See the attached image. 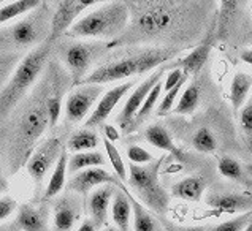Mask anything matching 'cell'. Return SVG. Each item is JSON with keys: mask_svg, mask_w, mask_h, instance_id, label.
I'll return each instance as SVG.
<instances>
[{"mask_svg": "<svg viewBox=\"0 0 252 231\" xmlns=\"http://www.w3.org/2000/svg\"><path fill=\"white\" fill-rule=\"evenodd\" d=\"M56 71H51L45 84H40L32 98L27 100L24 106H21L14 125L11 127L8 138V167L10 173L18 171L24 167L31 157L32 150L40 143L49 125V116L46 108V100L54 86Z\"/></svg>", "mask_w": 252, "mask_h": 231, "instance_id": "6da1fadb", "label": "cell"}, {"mask_svg": "<svg viewBox=\"0 0 252 231\" xmlns=\"http://www.w3.org/2000/svg\"><path fill=\"white\" fill-rule=\"evenodd\" d=\"M130 13L128 32L114 43H146L170 33L179 19L181 6L176 2H145L136 3Z\"/></svg>", "mask_w": 252, "mask_h": 231, "instance_id": "7a4b0ae2", "label": "cell"}, {"mask_svg": "<svg viewBox=\"0 0 252 231\" xmlns=\"http://www.w3.org/2000/svg\"><path fill=\"white\" fill-rule=\"evenodd\" d=\"M53 45L43 43L38 48H33L21 60L8 81L0 90V122L5 120L14 110L27 98V92L37 84V79L45 71Z\"/></svg>", "mask_w": 252, "mask_h": 231, "instance_id": "3957f363", "label": "cell"}, {"mask_svg": "<svg viewBox=\"0 0 252 231\" xmlns=\"http://www.w3.org/2000/svg\"><path fill=\"white\" fill-rule=\"evenodd\" d=\"M130 23V6L126 2H105L86 11L67 32L70 38L114 40L126 33Z\"/></svg>", "mask_w": 252, "mask_h": 231, "instance_id": "277c9868", "label": "cell"}, {"mask_svg": "<svg viewBox=\"0 0 252 231\" xmlns=\"http://www.w3.org/2000/svg\"><path fill=\"white\" fill-rule=\"evenodd\" d=\"M175 49H165V48H154L146 49V51L136 53L132 56L122 57L118 60L106 62L100 65L95 70H92L81 84H98L103 86L108 83L124 81V79L145 75L148 71H153L154 68H160L165 62H168L175 56Z\"/></svg>", "mask_w": 252, "mask_h": 231, "instance_id": "5b68a950", "label": "cell"}, {"mask_svg": "<svg viewBox=\"0 0 252 231\" xmlns=\"http://www.w3.org/2000/svg\"><path fill=\"white\" fill-rule=\"evenodd\" d=\"M51 8L43 2L38 8L0 29V53H14L26 48H38L48 41L51 29Z\"/></svg>", "mask_w": 252, "mask_h": 231, "instance_id": "8992f818", "label": "cell"}, {"mask_svg": "<svg viewBox=\"0 0 252 231\" xmlns=\"http://www.w3.org/2000/svg\"><path fill=\"white\" fill-rule=\"evenodd\" d=\"M167 157L156 158L153 163L138 167L128 163L127 189L148 211L165 214L170 204V197L160 184V168Z\"/></svg>", "mask_w": 252, "mask_h": 231, "instance_id": "52a82bcc", "label": "cell"}, {"mask_svg": "<svg viewBox=\"0 0 252 231\" xmlns=\"http://www.w3.org/2000/svg\"><path fill=\"white\" fill-rule=\"evenodd\" d=\"M105 93L103 86L80 84L68 90L63 98V117L70 125H78L88 120L100 97Z\"/></svg>", "mask_w": 252, "mask_h": 231, "instance_id": "ba28073f", "label": "cell"}, {"mask_svg": "<svg viewBox=\"0 0 252 231\" xmlns=\"http://www.w3.org/2000/svg\"><path fill=\"white\" fill-rule=\"evenodd\" d=\"M63 144L61 141L59 136H49V138L40 141L35 149L32 150L31 157L26 162L24 168L26 173L33 180V185L37 192L41 189L43 180L46 179V176L54 170L57 160L63 150Z\"/></svg>", "mask_w": 252, "mask_h": 231, "instance_id": "9c48e42d", "label": "cell"}, {"mask_svg": "<svg viewBox=\"0 0 252 231\" xmlns=\"http://www.w3.org/2000/svg\"><path fill=\"white\" fill-rule=\"evenodd\" d=\"M98 54V43L71 41L61 49V60L70 76L71 84L80 86L91 73L92 63Z\"/></svg>", "mask_w": 252, "mask_h": 231, "instance_id": "30bf717a", "label": "cell"}, {"mask_svg": "<svg viewBox=\"0 0 252 231\" xmlns=\"http://www.w3.org/2000/svg\"><path fill=\"white\" fill-rule=\"evenodd\" d=\"M98 5L94 0H62L56 3V8L51 16V29H49V45H54V41L59 40L62 35H67L78 19H80L86 11H89L91 6Z\"/></svg>", "mask_w": 252, "mask_h": 231, "instance_id": "8fae6325", "label": "cell"}, {"mask_svg": "<svg viewBox=\"0 0 252 231\" xmlns=\"http://www.w3.org/2000/svg\"><path fill=\"white\" fill-rule=\"evenodd\" d=\"M165 75H167V67L162 65L160 68L154 70L146 79H143V81L130 92V95L127 97L126 103H124V106H122V110L118 116V124L122 130H124V132L128 133V128H130L136 113L140 111V108L143 106V103H145V100L149 95V92L156 87L157 83L162 81Z\"/></svg>", "mask_w": 252, "mask_h": 231, "instance_id": "7c38bea8", "label": "cell"}, {"mask_svg": "<svg viewBox=\"0 0 252 231\" xmlns=\"http://www.w3.org/2000/svg\"><path fill=\"white\" fill-rule=\"evenodd\" d=\"M102 185H114L121 189L122 184L116 174H111L105 168H89L73 174L67 182V190L80 197H88L91 192Z\"/></svg>", "mask_w": 252, "mask_h": 231, "instance_id": "4fadbf2b", "label": "cell"}, {"mask_svg": "<svg viewBox=\"0 0 252 231\" xmlns=\"http://www.w3.org/2000/svg\"><path fill=\"white\" fill-rule=\"evenodd\" d=\"M83 203L80 195L76 193H65L59 197L53 204L51 214V230L53 231H73L78 220L81 219Z\"/></svg>", "mask_w": 252, "mask_h": 231, "instance_id": "5bb4252c", "label": "cell"}, {"mask_svg": "<svg viewBox=\"0 0 252 231\" xmlns=\"http://www.w3.org/2000/svg\"><path fill=\"white\" fill-rule=\"evenodd\" d=\"M135 87V81H127V83H121L118 86H114L113 89L106 90L102 97H100L98 103L94 108L92 114L88 117V120L84 122V127L88 128H97L100 125H105V122L108 120V117L111 116V113L114 111V108L119 105V102L124 98L128 92Z\"/></svg>", "mask_w": 252, "mask_h": 231, "instance_id": "9a60e30c", "label": "cell"}, {"mask_svg": "<svg viewBox=\"0 0 252 231\" xmlns=\"http://www.w3.org/2000/svg\"><path fill=\"white\" fill-rule=\"evenodd\" d=\"M19 231H53L51 209L43 203H26L18 207L16 220Z\"/></svg>", "mask_w": 252, "mask_h": 231, "instance_id": "2e32d148", "label": "cell"}, {"mask_svg": "<svg viewBox=\"0 0 252 231\" xmlns=\"http://www.w3.org/2000/svg\"><path fill=\"white\" fill-rule=\"evenodd\" d=\"M118 187L114 185H102L88 195V214L97 230L106 227L108 214L111 209V201Z\"/></svg>", "mask_w": 252, "mask_h": 231, "instance_id": "e0dca14e", "label": "cell"}, {"mask_svg": "<svg viewBox=\"0 0 252 231\" xmlns=\"http://www.w3.org/2000/svg\"><path fill=\"white\" fill-rule=\"evenodd\" d=\"M205 203L219 214H236L252 211V195L243 193H210L206 195Z\"/></svg>", "mask_w": 252, "mask_h": 231, "instance_id": "ac0fdd59", "label": "cell"}, {"mask_svg": "<svg viewBox=\"0 0 252 231\" xmlns=\"http://www.w3.org/2000/svg\"><path fill=\"white\" fill-rule=\"evenodd\" d=\"M111 220L113 227L118 231H130L132 225V204L127 193L124 192V185L121 189H116L111 201Z\"/></svg>", "mask_w": 252, "mask_h": 231, "instance_id": "d6986e66", "label": "cell"}, {"mask_svg": "<svg viewBox=\"0 0 252 231\" xmlns=\"http://www.w3.org/2000/svg\"><path fill=\"white\" fill-rule=\"evenodd\" d=\"M67 174H68V150L63 147L62 154L57 160L54 170L51 171V176L46 184V189L43 192V200H53L59 195L67 185Z\"/></svg>", "mask_w": 252, "mask_h": 231, "instance_id": "ffe728a7", "label": "cell"}, {"mask_svg": "<svg viewBox=\"0 0 252 231\" xmlns=\"http://www.w3.org/2000/svg\"><path fill=\"white\" fill-rule=\"evenodd\" d=\"M205 190H206V182L203 177L189 176V177L178 180L176 184H173L171 197H175L178 200L197 203V201H201V198H203Z\"/></svg>", "mask_w": 252, "mask_h": 231, "instance_id": "44dd1931", "label": "cell"}, {"mask_svg": "<svg viewBox=\"0 0 252 231\" xmlns=\"http://www.w3.org/2000/svg\"><path fill=\"white\" fill-rule=\"evenodd\" d=\"M252 95V75L246 71H236L230 83V102L235 114H238L240 110L248 103V100Z\"/></svg>", "mask_w": 252, "mask_h": 231, "instance_id": "7402d4cb", "label": "cell"}, {"mask_svg": "<svg viewBox=\"0 0 252 231\" xmlns=\"http://www.w3.org/2000/svg\"><path fill=\"white\" fill-rule=\"evenodd\" d=\"M124 192L127 193L128 200L132 204V228L133 231H163L160 227V223L157 222L151 211L143 206L138 200H136L130 190L127 189V185H124Z\"/></svg>", "mask_w": 252, "mask_h": 231, "instance_id": "603a6c76", "label": "cell"}, {"mask_svg": "<svg viewBox=\"0 0 252 231\" xmlns=\"http://www.w3.org/2000/svg\"><path fill=\"white\" fill-rule=\"evenodd\" d=\"M98 135L95 130L83 127L75 130L73 133L68 136L65 147L68 152L80 154V152H89V150H95L98 146Z\"/></svg>", "mask_w": 252, "mask_h": 231, "instance_id": "cb8c5ba5", "label": "cell"}, {"mask_svg": "<svg viewBox=\"0 0 252 231\" xmlns=\"http://www.w3.org/2000/svg\"><path fill=\"white\" fill-rule=\"evenodd\" d=\"M211 41L210 40H205L203 43H200L198 46H195L192 51L187 54L184 59H181V70L183 73L190 76V75H197L198 71L205 67V63L208 62V57L211 54Z\"/></svg>", "mask_w": 252, "mask_h": 231, "instance_id": "d4e9b609", "label": "cell"}, {"mask_svg": "<svg viewBox=\"0 0 252 231\" xmlns=\"http://www.w3.org/2000/svg\"><path fill=\"white\" fill-rule=\"evenodd\" d=\"M145 140L153 147H156V149L165 150V152H170L173 155H181L178 146L175 144V141H173V138H171L170 132L163 125H160V124L149 125L145 130Z\"/></svg>", "mask_w": 252, "mask_h": 231, "instance_id": "484cf974", "label": "cell"}, {"mask_svg": "<svg viewBox=\"0 0 252 231\" xmlns=\"http://www.w3.org/2000/svg\"><path fill=\"white\" fill-rule=\"evenodd\" d=\"M43 2L40 0H14V2H5L0 6V27L11 23L32 10L38 8Z\"/></svg>", "mask_w": 252, "mask_h": 231, "instance_id": "4316f807", "label": "cell"}, {"mask_svg": "<svg viewBox=\"0 0 252 231\" xmlns=\"http://www.w3.org/2000/svg\"><path fill=\"white\" fill-rule=\"evenodd\" d=\"M106 158L98 150H89V152H80L68 157V174L89 170V168H103Z\"/></svg>", "mask_w": 252, "mask_h": 231, "instance_id": "83f0119b", "label": "cell"}, {"mask_svg": "<svg viewBox=\"0 0 252 231\" xmlns=\"http://www.w3.org/2000/svg\"><path fill=\"white\" fill-rule=\"evenodd\" d=\"M200 106V87L197 84H189L179 95L178 102L173 108V113L179 116H189L197 111Z\"/></svg>", "mask_w": 252, "mask_h": 231, "instance_id": "f1b7e54d", "label": "cell"}, {"mask_svg": "<svg viewBox=\"0 0 252 231\" xmlns=\"http://www.w3.org/2000/svg\"><path fill=\"white\" fill-rule=\"evenodd\" d=\"M163 93V84H162V81L160 83H157L156 84V87L149 92V95L146 97V100H145V103H143V106L140 108V111L136 113V116H135V119H133V122H132V125H130V128H128V133L130 132H133L135 128H138L143 122H145L151 114H153V111L154 110H157V102H159V98H160V95Z\"/></svg>", "mask_w": 252, "mask_h": 231, "instance_id": "f546056e", "label": "cell"}, {"mask_svg": "<svg viewBox=\"0 0 252 231\" xmlns=\"http://www.w3.org/2000/svg\"><path fill=\"white\" fill-rule=\"evenodd\" d=\"M218 171L222 177H225L228 180H235V182H244L246 180V174H244L241 163L230 155H224L219 158Z\"/></svg>", "mask_w": 252, "mask_h": 231, "instance_id": "4dcf8cb0", "label": "cell"}, {"mask_svg": "<svg viewBox=\"0 0 252 231\" xmlns=\"http://www.w3.org/2000/svg\"><path fill=\"white\" fill-rule=\"evenodd\" d=\"M192 146L201 154H213L218 149V140L211 128L201 127L192 136Z\"/></svg>", "mask_w": 252, "mask_h": 231, "instance_id": "1f68e13d", "label": "cell"}, {"mask_svg": "<svg viewBox=\"0 0 252 231\" xmlns=\"http://www.w3.org/2000/svg\"><path fill=\"white\" fill-rule=\"evenodd\" d=\"M238 127L241 138L246 144L249 154L252 155V95L238 113Z\"/></svg>", "mask_w": 252, "mask_h": 231, "instance_id": "d6a6232c", "label": "cell"}, {"mask_svg": "<svg viewBox=\"0 0 252 231\" xmlns=\"http://www.w3.org/2000/svg\"><path fill=\"white\" fill-rule=\"evenodd\" d=\"M103 146H105L106 157H108V160H110L111 168L114 170V174L118 176V179L121 180L122 184H126L127 182V177H128V171H127L126 162H124V158H122L121 152H119L118 147L114 146L113 143H110V141L105 140V138H103Z\"/></svg>", "mask_w": 252, "mask_h": 231, "instance_id": "836d02e7", "label": "cell"}, {"mask_svg": "<svg viewBox=\"0 0 252 231\" xmlns=\"http://www.w3.org/2000/svg\"><path fill=\"white\" fill-rule=\"evenodd\" d=\"M187 79H189V76L184 75L181 81H179V83L175 86V87H173L171 90H168V92L162 97L160 105L157 106V110H156V114H157V116H160V117H163V116H168L170 113H173V108H175V105H176V102H178L179 95H181V92L184 90V86H186V83H187Z\"/></svg>", "mask_w": 252, "mask_h": 231, "instance_id": "e575fe53", "label": "cell"}, {"mask_svg": "<svg viewBox=\"0 0 252 231\" xmlns=\"http://www.w3.org/2000/svg\"><path fill=\"white\" fill-rule=\"evenodd\" d=\"M251 217H252V211H248V212H244L241 215H236L235 219H230V220H225L222 223H218V225H214V227L208 228L205 231H243L249 223Z\"/></svg>", "mask_w": 252, "mask_h": 231, "instance_id": "d590c367", "label": "cell"}, {"mask_svg": "<svg viewBox=\"0 0 252 231\" xmlns=\"http://www.w3.org/2000/svg\"><path fill=\"white\" fill-rule=\"evenodd\" d=\"M126 155L128 158V163L138 165V167H145V165H149L156 160L154 155L148 149L138 146V144H130L126 150Z\"/></svg>", "mask_w": 252, "mask_h": 231, "instance_id": "8d00e7d4", "label": "cell"}, {"mask_svg": "<svg viewBox=\"0 0 252 231\" xmlns=\"http://www.w3.org/2000/svg\"><path fill=\"white\" fill-rule=\"evenodd\" d=\"M16 57L14 54H6V53H0V90L3 87V83L8 81V78L16 68Z\"/></svg>", "mask_w": 252, "mask_h": 231, "instance_id": "74e56055", "label": "cell"}, {"mask_svg": "<svg viewBox=\"0 0 252 231\" xmlns=\"http://www.w3.org/2000/svg\"><path fill=\"white\" fill-rule=\"evenodd\" d=\"M184 76L183 70L181 68H171L170 71H167V75L163 76L162 79V84H163V93H167L168 90H171L175 86L181 81Z\"/></svg>", "mask_w": 252, "mask_h": 231, "instance_id": "f35d334b", "label": "cell"}, {"mask_svg": "<svg viewBox=\"0 0 252 231\" xmlns=\"http://www.w3.org/2000/svg\"><path fill=\"white\" fill-rule=\"evenodd\" d=\"M16 209H18V203L13 198L8 197L0 198V222L10 219L13 212H16Z\"/></svg>", "mask_w": 252, "mask_h": 231, "instance_id": "ab89813d", "label": "cell"}, {"mask_svg": "<svg viewBox=\"0 0 252 231\" xmlns=\"http://www.w3.org/2000/svg\"><path fill=\"white\" fill-rule=\"evenodd\" d=\"M103 138L114 144V143H116L121 138L119 130L114 127V125H111V124H105L103 125Z\"/></svg>", "mask_w": 252, "mask_h": 231, "instance_id": "60d3db41", "label": "cell"}, {"mask_svg": "<svg viewBox=\"0 0 252 231\" xmlns=\"http://www.w3.org/2000/svg\"><path fill=\"white\" fill-rule=\"evenodd\" d=\"M76 231H98V230H97V227L92 223L91 219H86V220H83L81 225L76 228Z\"/></svg>", "mask_w": 252, "mask_h": 231, "instance_id": "b9f144b4", "label": "cell"}, {"mask_svg": "<svg viewBox=\"0 0 252 231\" xmlns=\"http://www.w3.org/2000/svg\"><path fill=\"white\" fill-rule=\"evenodd\" d=\"M240 59L244 62V63H248L252 67V48H246V49H243L241 54H240Z\"/></svg>", "mask_w": 252, "mask_h": 231, "instance_id": "7bdbcfd3", "label": "cell"}, {"mask_svg": "<svg viewBox=\"0 0 252 231\" xmlns=\"http://www.w3.org/2000/svg\"><path fill=\"white\" fill-rule=\"evenodd\" d=\"M0 231H19L16 222H8V223H0Z\"/></svg>", "mask_w": 252, "mask_h": 231, "instance_id": "ee69618b", "label": "cell"}, {"mask_svg": "<svg viewBox=\"0 0 252 231\" xmlns=\"http://www.w3.org/2000/svg\"><path fill=\"white\" fill-rule=\"evenodd\" d=\"M6 189V180H5V173L2 168V163H0V193Z\"/></svg>", "mask_w": 252, "mask_h": 231, "instance_id": "f6af8a7d", "label": "cell"}, {"mask_svg": "<svg viewBox=\"0 0 252 231\" xmlns=\"http://www.w3.org/2000/svg\"><path fill=\"white\" fill-rule=\"evenodd\" d=\"M243 231H252V217H251L249 223H248V225H246V228H244Z\"/></svg>", "mask_w": 252, "mask_h": 231, "instance_id": "bcb514c9", "label": "cell"}, {"mask_svg": "<svg viewBox=\"0 0 252 231\" xmlns=\"http://www.w3.org/2000/svg\"><path fill=\"white\" fill-rule=\"evenodd\" d=\"M103 231H118L114 227H110V225H106L105 228H103Z\"/></svg>", "mask_w": 252, "mask_h": 231, "instance_id": "7dc6e473", "label": "cell"}, {"mask_svg": "<svg viewBox=\"0 0 252 231\" xmlns=\"http://www.w3.org/2000/svg\"><path fill=\"white\" fill-rule=\"evenodd\" d=\"M3 3H5V2H3V0H0V6H2Z\"/></svg>", "mask_w": 252, "mask_h": 231, "instance_id": "c3c4849f", "label": "cell"}, {"mask_svg": "<svg viewBox=\"0 0 252 231\" xmlns=\"http://www.w3.org/2000/svg\"><path fill=\"white\" fill-rule=\"evenodd\" d=\"M251 11H252V2H251Z\"/></svg>", "mask_w": 252, "mask_h": 231, "instance_id": "681fc988", "label": "cell"}, {"mask_svg": "<svg viewBox=\"0 0 252 231\" xmlns=\"http://www.w3.org/2000/svg\"><path fill=\"white\" fill-rule=\"evenodd\" d=\"M195 231H197V230H195Z\"/></svg>", "mask_w": 252, "mask_h": 231, "instance_id": "f907efd6", "label": "cell"}]
</instances>
